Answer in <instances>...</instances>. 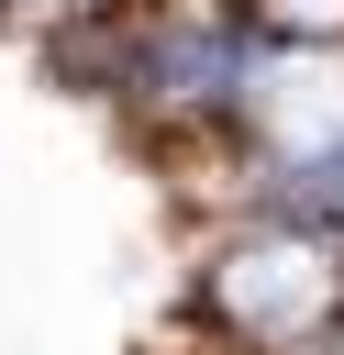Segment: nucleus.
<instances>
[{
	"label": "nucleus",
	"instance_id": "nucleus-3",
	"mask_svg": "<svg viewBox=\"0 0 344 355\" xmlns=\"http://www.w3.org/2000/svg\"><path fill=\"white\" fill-rule=\"evenodd\" d=\"M0 22H11V0H0Z\"/></svg>",
	"mask_w": 344,
	"mask_h": 355
},
{
	"label": "nucleus",
	"instance_id": "nucleus-1",
	"mask_svg": "<svg viewBox=\"0 0 344 355\" xmlns=\"http://www.w3.org/2000/svg\"><path fill=\"white\" fill-rule=\"evenodd\" d=\"M211 311H222L233 344H255V355H311V344L344 322V233L277 222V211H266V244L222 255Z\"/></svg>",
	"mask_w": 344,
	"mask_h": 355
},
{
	"label": "nucleus",
	"instance_id": "nucleus-2",
	"mask_svg": "<svg viewBox=\"0 0 344 355\" xmlns=\"http://www.w3.org/2000/svg\"><path fill=\"white\" fill-rule=\"evenodd\" d=\"M255 22H266L277 44H333V33H344V0H255Z\"/></svg>",
	"mask_w": 344,
	"mask_h": 355
}]
</instances>
